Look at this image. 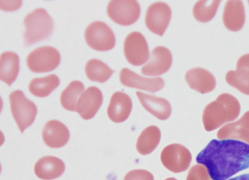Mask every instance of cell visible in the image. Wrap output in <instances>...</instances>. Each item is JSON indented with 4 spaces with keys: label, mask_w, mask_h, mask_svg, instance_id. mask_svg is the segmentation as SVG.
<instances>
[{
    "label": "cell",
    "mask_w": 249,
    "mask_h": 180,
    "mask_svg": "<svg viewBox=\"0 0 249 180\" xmlns=\"http://www.w3.org/2000/svg\"><path fill=\"white\" fill-rule=\"evenodd\" d=\"M213 180H226L249 168V144L234 139L212 140L196 157Z\"/></svg>",
    "instance_id": "cell-1"
},
{
    "label": "cell",
    "mask_w": 249,
    "mask_h": 180,
    "mask_svg": "<svg viewBox=\"0 0 249 180\" xmlns=\"http://www.w3.org/2000/svg\"><path fill=\"white\" fill-rule=\"evenodd\" d=\"M240 112V105L233 95L224 93L205 107L202 121L205 129L211 131L225 123L235 120Z\"/></svg>",
    "instance_id": "cell-2"
},
{
    "label": "cell",
    "mask_w": 249,
    "mask_h": 180,
    "mask_svg": "<svg viewBox=\"0 0 249 180\" xmlns=\"http://www.w3.org/2000/svg\"><path fill=\"white\" fill-rule=\"evenodd\" d=\"M25 31L24 44L29 46L46 39L51 34L53 27V20L46 11L36 8L28 14L24 18Z\"/></svg>",
    "instance_id": "cell-3"
},
{
    "label": "cell",
    "mask_w": 249,
    "mask_h": 180,
    "mask_svg": "<svg viewBox=\"0 0 249 180\" xmlns=\"http://www.w3.org/2000/svg\"><path fill=\"white\" fill-rule=\"evenodd\" d=\"M9 98L13 117L21 133H23L34 121L37 107L20 90L12 91Z\"/></svg>",
    "instance_id": "cell-4"
},
{
    "label": "cell",
    "mask_w": 249,
    "mask_h": 180,
    "mask_svg": "<svg viewBox=\"0 0 249 180\" xmlns=\"http://www.w3.org/2000/svg\"><path fill=\"white\" fill-rule=\"evenodd\" d=\"M61 56L59 51L50 46L39 47L29 54L27 64L34 73H46L54 70L59 64Z\"/></svg>",
    "instance_id": "cell-5"
},
{
    "label": "cell",
    "mask_w": 249,
    "mask_h": 180,
    "mask_svg": "<svg viewBox=\"0 0 249 180\" xmlns=\"http://www.w3.org/2000/svg\"><path fill=\"white\" fill-rule=\"evenodd\" d=\"M85 39L89 47L99 51L109 50L115 45V37L112 30L100 21H94L87 27Z\"/></svg>",
    "instance_id": "cell-6"
},
{
    "label": "cell",
    "mask_w": 249,
    "mask_h": 180,
    "mask_svg": "<svg viewBox=\"0 0 249 180\" xmlns=\"http://www.w3.org/2000/svg\"><path fill=\"white\" fill-rule=\"evenodd\" d=\"M107 13L115 23L122 26H129L139 18L141 7L135 0H112L107 7Z\"/></svg>",
    "instance_id": "cell-7"
},
{
    "label": "cell",
    "mask_w": 249,
    "mask_h": 180,
    "mask_svg": "<svg viewBox=\"0 0 249 180\" xmlns=\"http://www.w3.org/2000/svg\"><path fill=\"white\" fill-rule=\"evenodd\" d=\"M162 165L174 173H180L189 167L192 155L184 146L179 144H172L165 147L160 154Z\"/></svg>",
    "instance_id": "cell-8"
},
{
    "label": "cell",
    "mask_w": 249,
    "mask_h": 180,
    "mask_svg": "<svg viewBox=\"0 0 249 180\" xmlns=\"http://www.w3.org/2000/svg\"><path fill=\"white\" fill-rule=\"evenodd\" d=\"M124 52L128 62L134 66L143 64L149 57L147 41L138 31L132 32L126 36L124 41Z\"/></svg>",
    "instance_id": "cell-9"
},
{
    "label": "cell",
    "mask_w": 249,
    "mask_h": 180,
    "mask_svg": "<svg viewBox=\"0 0 249 180\" xmlns=\"http://www.w3.org/2000/svg\"><path fill=\"white\" fill-rule=\"evenodd\" d=\"M171 15V8L167 4L163 2L153 3L147 9L145 25L152 32L162 36L169 24Z\"/></svg>",
    "instance_id": "cell-10"
},
{
    "label": "cell",
    "mask_w": 249,
    "mask_h": 180,
    "mask_svg": "<svg viewBox=\"0 0 249 180\" xmlns=\"http://www.w3.org/2000/svg\"><path fill=\"white\" fill-rule=\"evenodd\" d=\"M172 55L166 47L159 46L154 48L147 62L142 68V73L145 75L158 76L166 73L171 66Z\"/></svg>",
    "instance_id": "cell-11"
},
{
    "label": "cell",
    "mask_w": 249,
    "mask_h": 180,
    "mask_svg": "<svg viewBox=\"0 0 249 180\" xmlns=\"http://www.w3.org/2000/svg\"><path fill=\"white\" fill-rule=\"evenodd\" d=\"M119 78L121 83L125 86L151 92L160 90L164 86V81L161 77H143L126 68L121 70Z\"/></svg>",
    "instance_id": "cell-12"
},
{
    "label": "cell",
    "mask_w": 249,
    "mask_h": 180,
    "mask_svg": "<svg viewBox=\"0 0 249 180\" xmlns=\"http://www.w3.org/2000/svg\"><path fill=\"white\" fill-rule=\"evenodd\" d=\"M103 100V94L100 89L94 86L89 87L79 97L76 111L83 119H91L98 111Z\"/></svg>",
    "instance_id": "cell-13"
},
{
    "label": "cell",
    "mask_w": 249,
    "mask_h": 180,
    "mask_svg": "<svg viewBox=\"0 0 249 180\" xmlns=\"http://www.w3.org/2000/svg\"><path fill=\"white\" fill-rule=\"evenodd\" d=\"M44 142L52 148H59L65 146L70 138V132L65 125L55 120L48 121L42 132Z\"/></svg>",
    "instance_id": "cell-14"
},
{
    "label": "cell",
    "mask_w": 249,
    "mask_h": 180,
    "mask_svg": "<svg viewBox=\"0 0 249 180\" xmlns=\"http://www.w3.org/2000/svg\"><path fill=\"white\" fill-rule=\"evenodd\" d=\"M132 108V103L129 95L122 91H116L110 98L107 113L113 122L120 123L128 118Z\"/></svg>",
    "instance_id": "cell-15"
},
{
    "label": "cell",
    "mask_w": 249,
    "mask_h": 180,
    "mask_svg": "<svg viewBox=\"0 0 249 180\" xmlns=\"http://www.w3.org/2000/svg\"><path fill=\"white\" fill-rule=\"evenodd\" d=\"M185 78L191 89L201 94L212 91L216 86V80L213 75L201 68L189 70L186 72Z\"/></svg>",
    "instance_id": "cell-16"
},
{
    "label": "cell",
    "mask_w": 249,
    "mask_h": 180,
    "mask_svg": "<svg viewBox=\"0 0 249 180\" xmlns=\"http://www.w3.org/2000/svg\"><path fill=\"white\" fill-rule=\"evenodd\" d=\"M65 169L64 163L60 159L52 156H45L36 163V175L43 180H52L61 176Z\"/></svg>",
    "instance_id": "cell-17"
},
{
    "label": "cell",
    "mask_w": 249,
    "mask_h": 180,
    "mask_svg": "<svg viewBox=\"0 0 249 180\" xmlns=\"http://www.w3.org/2000/svg\"><path fill=\"white\" fill-rule=\"evenodd\" d=\"M222 18L227 29L232 31L240 30L245 21V12L242 1L228 0L224 7Z\"/></svg>",
    "instance_id": "cell-18"
},
{
    "label": "cell",
    "mask_w": 249,
    "mask_h": 180,
    "mask_svg": "<svg viewBox=\"0 0 249 180\" xmlns=\"http://www.w3.org/2000/svg\"><path fill=\"white\" fill-rule=\"evenodd\" d=\"M142 106L160 120H165L170 116L171 106L164 98L137 91L136 92Z\"/></svg>",
    "instance_id": "cell-19"
},
{
    "label": "cell",
    "mask_w": 249,
    "mask_h": 180,
    "mask_svg": "<svg viewBox=\"0 0 249 180\" xmlns=\"http://www.w3.org/2000/svg\"><path fill=\"white\" fill-rule=\"evenodd\" d=\"M219 139L233 138L249 144V111L238 120L224 125L217 133Z\"/></svg>",
    "instance_id": "cell-20"
},
{
    "label": "cell",
    "mask_w": 249,
    "mask_h": 180,
    "mask_svg": "<svg viewBox=\"0 0 249 180\" xmlns=\"http://www.w3.org/2000/svg\"><path fill=\"white\" fill-rule=\"evenodd\" d=\"M19 70L18 56L12 51H5L0 55V79L10 86L16 79Z\"/></svg>",
    "instance_id": "cell-21"
},
{
    "label": "cell",
    "mask_w": 249,
    "mask_h": 180,
    "mask_svg": "<svg viewBox=\"0 0 249 180\" xmlns=\"http://www.w3.org/2000/svg\"><path fill=\"white\" fill-rule=\"evenodd\" d=\"M161 133L158 127L151 125L144 129L139 136L136 143L138 151L142 155L151 153L158 145Z\"/></svg>",
    "instance_id": "cell-22"
},
{
    "label": "cell",
    "mask_w": 249,
    "mask_h": 180,
    "mask_svg": "<svg viewBox=\"0 0 249 180\" xmlns=\"http://www.w3.org/2000/svg\"><path fill=\"white\" fill-rule=\"evenodd\" d=\"M58 77L51 74L42 77L33 79L29 84V90L35 96H48L59 85Z\"/></svg>",
    "instance_id": "cell-23"
},
{
    "label": "cell",
    "mask_w": 249,
    "mask_h": 180,
    "mask_svg": "<svg viewBox=\"0 0 249 180\" xmlns=\"http://www.w3.org/2000/svg\"><path fill=\"white\" fill-rule=\"evenodd\" d=\"M85 72L89 80L104 83L110 77L114 71L100 60L92 59L87 61Z\"/></svg>",
    "instance_id": "cell-24"
},
{
    "label": "cell",
    "mask_w": 249,
    "mask_h": 180,
    "mask_svg": "<svg viewBox=\"0 0 249 180\" xmlns=\"http://www.w3.org/2000/svg\"><path fill=\"white\" fill-rule=\"evenodd\" d=\"M83 84L78 80L71 82L62 92L60 103L66 110L76 111L77 102L84 90Z\"/></svg>",
    "instance_id": "cell-25"
},
{
    "label": "cell",
    "mask_w": 249,
    "mask_h": 180,
    "mask_svg": "<svg viewBox=\"0 0 249 180\" xmlns=\"http://www.w3.org/2000/svg\"><path fill=\"white\" fill-rule=\"evenodd\" d=\"M221 0H201L196 2L193 9V14L196 20L205 23L215 16Z\"/></svg>",
    "instance_id": "cell-26"
},
{
    "label": "cell",
    "mask_w": 249,
    "mask_h": 180,
    "mask_svg": "<svg viewBox=\"0 0 249 180\" xmlns=\"http://www.w3.org/2000/svg\"><path fill=\"white\" fill-rule=\"evenodd\" d=\"M226 82L243 94L249 95V72L243 70H231L225 76Z\"/></svg>",
    "instance_id": "cell-27"
},
{
    "label": "cell",
    "mask_w": 249,
    "mask_h": 180,
    "mask_svg": "<svg viewBox=\"0 0 249 180\" xmlns=\"http://www.w3.org/2000/svg\"><path fill=\"white\" fill-rule=\"evenodd\" d=\"M186 180H212V179L205 166L201 164H196L190 169Z\"/></svg>",
    "instance_id": "cell-28"
},
{
    "label": "cell",
    "mask_w": 249,
    "mask_h": 180,
    "mask_svg": "<svg viewBox=\"0 0 249 180\" xmlns=\"http://www.w3.org/2000/svg\"><path fill=\"white\" fill-rule=\"evenodd\" d=\"M124 180H154V176L146 170L135 169L128 172Z\"/></svg>",
    "instance_id": "cell-29"
},
{
    "label": "cell",
    "mask_w": 249,
    "mask_h": 180,
    "mask_svg": "<svg viewBox=\"0 0 249 180\" xmlns=\"http://www.w3.org/2000/svg\"><path fill=\"white\" fill-rule=\"evenodd\" d=\"M236 70H243L249 72V54L239 58L236 64Z\"/></svg>",
    "instance_id": "cell-30"
},
{
    "label": "cell",
    "mask_w": 249,
    "mask_h": 180,
    "mask_svg": "<svg viewBox=\"0 0 249 180\" xmlns=\"http://www.w3.org/2000/svg\"><path fill=\"white\" fill-rule=\"evenodd\" d=\"M228 180H249V174H243Z\"/></svg>",
    "instance_id": "cell-31"
},
{
    "label": "cell",
    "mask_w": 249,
    "mask_h": 180,
    "mask_svg": "<svg viewBox=\"0 0 249 180\" xmlns=\"http://www.w3.org/2000/svg\"><path fill=\"white\" fill-rule=\"evenodd\" d=\"M165 180H177L174 178H168L165 179Z\"/></svg>",
    "instance_id": "cell-32"
},
{
    "label": "cell",
    "mask_w": 249,
    "mask_h": 180,
    "mask_svg": "<svg viewBox=\"0 0 249 180\" xmlns=\"http://www.w3.org/2000/svg\"><path fill=\"white\" fill-rule=\"evenodd\" d=\"M248 2H249V0H248Z\"/></svg>",
    "instance_id": "cell-33"
}]
</instances>
